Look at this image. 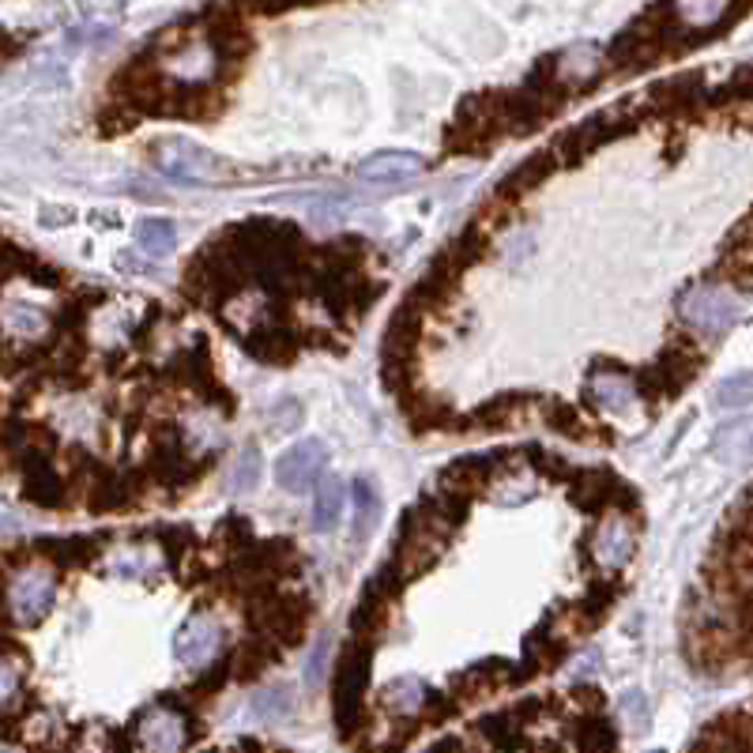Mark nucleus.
<instances>
[{
	"mask_svg": "<svg viewBox=\"0 0 753 753\" xmlns=\"http://www.w3.org/2000/svg\"><path fill=\"white\" fill-rule=\"evenodd\" d=\"M23 498L38 509H60L68 501V490L60 483L57 467L38 449H23Z\"/></svg>",
	"mask_w": 753,
	"mask_h": 753,
	"instance_id": "obj_7",
	"label": "nucleus"
},
{
	"mask_svg": "<svg viewBox=\"0 0 753 753\" xmlns=\"http://www.w3.org/2000/svg\"><path fill=\"white\" fill-rule=\"evenodd\" d=\"M57 588L46 577H34V573H20V577L8 580V599H4V618L20 625H34L53 610Z\"/></svg>",
	"mask_w": 753,
	"mask_h": 753,
	"instance_id": "obj_5",
	"label": "nucleus"
},
{
	"mask_svg": "<svg viewBox=\"0 0 753 753\" xmlns=\"http://www.w3.org/2000/svg\"><path fill=\"white\" fill-rule=\"evenodd\" d=\"M256 478H261V449H256V445H245V449H242V456H237V464H234V490H237V494L253 490Z\"/></svg>",
	"mask_w": 753,
	"mask_h": 753,
	"instance_id": "obj_24",
	"label": "nucleus"
},
{
	"mask_svg": "<svg viewBox=\"0 0 753 753\" xmlns=\"http://www.w3.org/2000/svg\"><path fill=\"white\" fill-rule=\"evenodd\" d=\"M136 242L144 245L151 256H166L177 245V226L170 219H144L136 226Z\"/></svg>",
	"mask_w": 753,
	"mask_h": 753,
	"instance_id": "obj_20",
	"label": "nucleus"
},
{
	"mask_svg": "<svg viewBox=\"0 0 753 753\" xmlns=\"http://www.w3.org/2000/svg\"><path fill=\"white\" fill-rule=\"evenodd\" d=\"M155 166L170 177H181V181H200L211 174L215 158L208 151L185 144V140H163V144H155Z\"/></svg>",
	"mask_w": 753,
	"mask_h": 753,
	"instance_id": "obj_10",
	"label": "nucleus"
},
{
	"mask_svg": "<svg viewBox=\"0 0 753 753\" xmlns=\"http://www.w3.org/2000/svg\"><path fill=\"white\" fill-rule=\"evenodd\" d=\"M629 551H633V539H629V531L625 528H607L599 535V554H602V562L607 565H622Z\"/></svg>",
	"mask_w": 753,
	"mask_h": 753,
	"instance_id": "obj_23",
	"label": "nucleus"
},
{
	"mask_svg": "<svg viewBox=\"0 0 753 753\" xmlns=\"http://www.w3.org/2000/svg\"><path fill=\"white\" fill-rule=\"evenodd\" d=\"M543 414H546V422H551V427H554L557 433H569V438H577V441L591 438L588 430H580V427H584L580 414L573 411V407L565 403V400H546V403H543Z\"/></svg>",
	"mask_w": 753,
	"mask_h": 753,
	"instance_id": "obj_21",
	"label": "nucleus"
},
{
	"mask_svg": "<svg viewBox=\"0 0 753 753\" xmlns=\"http://www.w3.org/2000/svg\"><path fill=\"white\" fill-rule=\"evenodd\" d=\"M509 464V452H483V456H464L456 459L452 467L441 472V490H452V494H467V498H475V494H483L486 486H490V478L498 467Z\"/></svg>",
	"mask_w": 753,
	"mask_h": 753,
	"instance_id": "obj_8",
	"label": "nucleus"
},
{
	"mask_svg": "<svg viewBox=\"0 0 753 753\" xmlns=\"http://www.w3.org/2000/svg\"><path fill=\"white\" fill-rule=\"evenodd\" d=\"M573 705L588 708V712H596V708H602V694L596 686H577L573 689Z\"/></svg>",
	"mask_w": 753,
	"mask_h": 753,
	"instance_id": "obj_30",
	"label": "nucleus"
},
{
	"mask_svg": "<svg viewBox=\"0 0 753 753\" xmlns=\"http://www.w3.org/2000/svg\"><path fill=\"white\" fill-rule=\"evenodd\" d=\"M276 655H279L276 641H272V636H264V633H256L253 641L237 644V652L230 655V663H234V678L253 682L256 675H264V671H268V663L276 660Z\"/></svg>",
	"mask_w": 753,
	"mask_h": 753,
	"instance_id": "obj_14",
	"label": "nucleus"
},
{
	"mask_svg": "<svg viewBox=\"0 0 753 753\" xmlns=\"http://www.w3.org/2000/svg\"><path fill=\"white\" fill-rule=\"evenodd\" d=\"M520 403H524V396H494L490 403L475 407V411L467 414V422H472L475 430H501L517 419Z\"/></svg>",
	"mask_w": 753,
	"mask_h": 753,
	"instance_id": "obj_17",
	"label": "nucleus"
},
{
	"mask_svg": "<svg viewBox=\"0 0 753 753\" xmlns=\"http://www.w3.org/2000/svg\"><path fill=\"white\" fill-rule=\"evenodd\" d=\"M403 573L396 569V562H388V565H380V569L374 573V580L362 588V599H358V607H354V614H351V629L358 636H369L374 629H380L388 622V610H392V602L396 596H400V588H403Z\"/></svg>",
	"mask_w": 753,
	"mask_h": 753,
	"instance_id": "obj_3",
	"label": "nucleus"
},
{
	"mask_svg": "<svg viewBox=\"0 0 753 753\" xmlns=\"http://www.w3.org/2000/svg\"><path fill=\"white\" fill-rule=\"evenodd\" d=\"M158 535H163V543H166V554H170V562H177V557H181L185 551H189V546H185V543H192V539H189V531H185V528H163V531H158Z\"/></svg>",
	"mask_w": 753,
	"mask_h": 753,
	"instance_id": "obj_28",
	"label": "nucleus"
},
{
	"mask_svg": "<svg viewBox=\"0 0 753 753\" xmlns=\"http://www.w3.org/2000/svg\"><path fill=\"white\" fill-rule=\"evenodd\" d=\"M422 166H427V163H422L414 151H377V155L362 158V163L354 166V174L369 177V181H392V177L422 174Z\"/></svg>",
	"mask_w": 753,
	"mask_h": 753,
	"instance_id": "obj_11",
	"label": "nucleus"
},
{
	"mask_svg": "<svg viewBox=\"0 0 753 753\" xmlns=\"http://www.w3.org/2000/svg\"><path fill=\"white\" fill-rule=\"evenodd\" d=\"M377 517H380V498H377L374 483H369V478H358V483H354V539L374 535Z\"/></svg>",
	"mask_w": 753,
	"mask_h": 753,
	"instance_id": "obj_18",
	"label": "nucleus"
},
{
	"mask_svg": "<svg viewBox=\"0 0 753 753\" xmlns=\"http://www.w3.org/2000/svg\"><path fill=\"white\" fill-rule=\"evenodd\" d=\"M369 663H374V644L369 641H354L347 644V652L340 655V663H335V728L340 734H351L362 731V720H366V712H362V697H366V686H369Z\"/></svg>",
	"mask_w": 753,
	"mask_h": 753,
	"instance_id": "obj_1",
	"label": "nucleus"
},
{
	"mask_svg": "<svg viewBox=\"0 0 753 753\" xmlns=\"http://www.w3.org/2000/svg\"><path fill=\"white\" fill-rule=\"evenodd\" d=\"M324 663H328V641L317 644L313 655H309V667H306V682H309V686H321V682H324V671H328Z\"/></svg>",
	"mask_w": 753,
	"mask_h": 753,
	"instance_id": "obj_29",
	"label": "nucleus"
},
{
	"mask_svg": "<svg viewBox=\"0 0 753 753\" xmlns=\"http://www.w3.org/2000/svg\"><path fill=\"white\" fill-rule=\"evenodd\" d=\"M245 351L253 354L256 362H268V366H283V362L295 358L298 351V332H287V328H256V332L245 335Z\"/></svg>",
	"mask_w": 753,
	"mask_h": 753,
	"instance_id": "obj_12",
	"label": "nucleus"
},
{
	"mask_svg": "<svg viewBox=\"0 0 753 753\" xmlns=\"http://www.w3.org/2000/svg\"><path fill=\"white\" fill-rule=\"evenodd\" d=\"M622 712H625V720L641 731L644 723H649V697H644V694H625Z\"/></svg>",
	"mask_w": 753,
	"mask_h": 753,
	"instance_id": "obj_27",
	"label": "nucleus"
},
{
	"mask_svg": "<svg viewBox=\"0 0 753 753\" xmlns=\"http://www.w3.org/2000/svg\"><path fill=\"white\" fill-rule=\"evenodd\" d=\"M290 708V697L287 689H268V694H261L253 701V712L261 716V720H279L283 712Z\"/></svg>",
	"mask_w": 753,
	"mask_h": 753,
	"instance_id": "obj_26",
	"label": "nucleus"
},
{
	"mask_svg": "<svg viewBox=\"0 0 753 753\" xmlns=\"http://www.w3.org/2000/svg\"><path fill=\"white\" fill-rule=\"evenodd\" d=\"M219 636H223V633H219V625L211 622L208 614L189 618V622L177 629V641H174L177 663H181V667H189V671H203L211 660H215Z\"/></svg>",
	"mask_w": 753,
	"mask_h": 753,
	"instance_id": "obj_9",
	"label": "nucleus"
},
{
	"mask_svg": "<svg viewBox=\"0 0 753 753\" xmlns=\"http://www.w3.org/2000/svg\"><path fill=\"white\" fill-rule=\"evenodd\" d=\"M577 746L580 750H614L618 739H614V731H610V723L588 720L584 728H577Z\"/></svg>",
	"mask_w": 753,
	"mask_h": 753,
	"instance_id": "obj_25",
	"label": "nucleus"
},
{
	"mask_svg": "<svg viewBox=\"0 0 753 753\" xmlns=\"http://www.w3.org/2000/svg\"><path fill=\"white\" fill-rule=\"evenodd\" d=\"M185 694H170L163 697L158 705H151L140 720V742L151 750H181L189 742V728H192V712L189 705L181 701Z\"/></svg>",
	"mask_w": 753,
	"mask_h": 753,
	"instance_id": "obj_2",
	"label": "nucleus"
},
{
	"mask_svg": "<svg viewBox=\"0 0 753 753\" xmlns=\"http://www.w3.org/2000/svg\"><path fill=\"white\" fill-rule=\"evenodd\" d=\"M753 403V374H734L716 388V407H750Z\"/></svg>",
	"mask_w": 753,
	"mask_h": 753,
	"instance_id": "obj_22",
	"label": "nucleus"
},
{
	"mask_svg": "<svg viewBox=\"0 0 753 753\" xmlns=\"http://www.w3.org/2000/svg\"><path fill=\"white\" fill-rule=\"evenodd\" d=\"M742 452H746V456H753V433L746 438V445H742Z\"/></svg>",
	"mask_w": 753,
	"mask_h": 753,
	"instance_id": "obj_31",
	"label": "nucleus"
},
{
	"mask_svg": "<svg viewBox=\"0 0 753 753\" xmlns=\"http://www.w3.org/2000/svg\"><path fill=\"white\" fill-rule=\"evenodd\" d=\"M678 313L686 317V324L694 332L723 335L734 324V317H739V306H734V298L720 295L716 287H697L678 301Z\"/></svg>",
	"mask_w": 753,
	"mask_h": 753,
	"instance_id": "obj_4",
	"label": "nucleus"
},
{
	"mask_svg": "<svg viewBox=\"0 0 753 753\" xmlns=\"http://www.w3.org/2000/svg\"><path fill=\"white\" fill-rule=\"evenodd\" d=\"M328 459V449L317 438H306L298 445H290L283 456L276 459V483L287 494H306L309 486L321 483V467Z\"/></svg>",
	"mask_w": 753,
	"mask_h": 753,
	"instance_id": "obj_6",
	"label": "nucleus"
},
{
	"mask_svg": "<svg viewBox=\"0 0 753 753\" xmlns=\"http://www.w3.org/2000/svg\"><path fill=\"white\" fill-rule=\"evenodd\" d=\"M34 554L49 557L60 569H73V565L91 562L99 554V546H95V539H42V543H34Z\"/></svg>",
	"mask_w": 753,
	"mask_h": 753,
	"instance_id": "obj_15",
	"label": "nucleus"
},
{
	"mask_svg": "<svg viewBox=\"0 0 753 753\" xmlns=\"http://www.w3.org/2000/svg\"><path fill=\"white\" fill-rule=\"evenodd\" d=\"M427 701H430V689L419 678H396L385 686V705L392 712H419V708H427Z\"/></svg>",
	"mask_w": 753,
	"mask_h": 753,
	"instance_id": "obj_19",
	"label": "nucleus"
},
{
	"mask_svg": "<svg viewBox=\"0 0 753 753\" xmlns=\"http://www.w3.org/2000/svg\"><path fill=\"white\" fill-rule=\"evenodd\" d=\"M557 155L554 151H543V155H531L528 163H520L517 170H512L509 177H505L501 181V197L505 200H512V197H520V192H528V189H535L539 181H546V177H551L554 170H557Z\"/></svg>",
	"mask_w": 753,
	"mask_h": 753,
	"instance_id": "obj_13",
	"label": "nucleus"
},
{
	"mask_svg": "<svg viewBox=\"0 0 753 753\" xmlns=\"http://www.w3.org/2000/svg\"><path fill=\"white\" fill-rule=\"evenodd\" d=\"M343 483L335 475H328L317 483V498H313V528L317 531H332L343 517Z\"/></svg>",
	"mask_w": 753,
	"mask_h": 753,
	"instance_id": "obj_16",
	"label": "nucleus"
}]
</instances>
